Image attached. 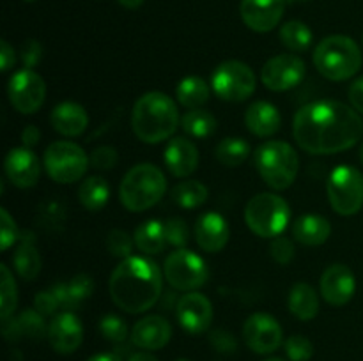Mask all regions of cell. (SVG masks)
<instances>
[{"mask_svg": "<svg viewBox=\"0 0 363 361\" xmlns=\"http://www.w3.org/2000/svg\"><path fill=\"white\" fill-rule=\"evenodd\" d=\"M172 200L183 209H197L208 200V188L199 180H183L172 188Z\"/></svg>", "mask_w": 363, "mask_h": 361, "instance_id": "34", "label": "cell"}, {"mask_svg": "<svg viewBox=\"0 0 363 361\" xmlns=\"http://www.w3.org/2000/svg\"><path fill=\"white\" fill-rule=\"evenodd\" d=\"M110 197V188L103 177L92 176L89 179H85L80 184V190H78V198H80V204L84 205L87 211L96 212L101 211L106 205Z\"/></svg>", "mask_w": 363, "mask_h": 361, "instance_id": "31", "label": "cell"}, {"mask_svg": "<svg viewBox=\"0 0 363 361\" xmlns=\"http://www.w3.org/2000/svg\"><path fill=\"white\" fill-rule=\"evenodd\" d=\"M20 239L16 222L6 207L0 209V250L6 251Z\"/></svg>", "mask_w": 363, "mask_h": 361, "instance_id": "41", "label": "cell"}, {"mask_svg": "<svg viewBox=\"0 0 363 361\" xmlns=\"http://www.w3.org/2000/svg\"><path fill=\"white\" fill-rule=\"evenodd\" d=\"M87 361H121V357L113 353H101V354H94V356L89 357Z\"/></svg>", "mask_w": 363, "mask_h": 361, "instance_id": "52", "label": "cell"}, {"mask_svg": "<svg viewBox=\"0 0 363 361\" xmlns=\"http://www.w3.org/2000/svg\"><path fill=\"white\" fill-rule=\"evenodd\" d=\"M286 11V0H241L240 14L250 30H273L280 23Z\"/></svg>", "mask_w": 363, "mask_h": 361, "instance_id": "16", "label": "cell"}, {"mask_svg": "<svg viewBox=\"0 0 363 361\" xmlns=\"http://www.w3.org/2000/svg\"><path fill=\"white\" fill-rule=\"evenodd\" d=\"M45 170L55 183L71 184L80 180L89 168V158L74 142L57 140L45 151Z\"/></svg>", "mask_w": 363, "mask_h": 361, "instance_id": "8", "label": "cell"}, {"mask_svg": "<svg viewBox=\"0 0 363 361\" xmlns=\"http://www.w3.org/2000/svg\"><path fill=\"white\" fill-rule=\"evenodd\" d=\"M181 126H183L184 133H186L188 137L208 138L215 133L216 119L211 112H208V110L197 108L184 113V117L181 119Z\"/></svg>", "mask_w": 363, "mask_h": 361, "instance_id": "35", "label": "cell"}, {"mask_svg": "<svg viewBox=\"0 0 363 361\" xmlns=\"http://www.w3.org/2000/svg\"><path fill=\"white\" fill-rule=\"evenodd\" d=\"M177 101L190 110L201 108L211 96V85L201 76H186L179 81L176 88Z\"/></svg>", "mask_w": 363, "mask_h": 361, "instance_id": "30", "label": "cell"}, {"mask_svg": "<svg viewBox=\"0 0 363 361\" xmlns=\"http://www.w3.org/2000/svg\"><path fill=\"white\" fill-rule=\"evenodd\" d=\"M347 94H350L351 106L363 115V76L354 80L353 84L350 85V92H347Z\"/></svg>", "mask_w": 363, "mask_h": 361, "instance_id": "48", "label": "cell"}, {"mask_svg": "<svg viewBox=\"0 0 363 361\" xmlns=\"http://www.w3.org/2000/svg\"><path fill=\"white\" fill-rule=\"evenodd\" d=\"M179 126V112L172 99L158 91L140 96L131 110V127L138 140L160 144L172 137Z\"/></svg>", "mask_w": 363, "mask_h": 361, "instance_id": "3", "label": "cell"}, {"mask_svg": "<svg viewBox=\"0 0 363 361\" xmlns=\"http://www.w3.org/2000/svg\"><path fill=\"white\" fill-rule=\"evenodd\" d=\"M13 264L20 278L25 282H32L39 276L41 273V255H39L38 246H35V236L34 232H25L21 237L20 244H18L16 251L13 255Z\"/></svg>", "mask_w": 363, "mask_h": 361, "instance_id": "26", "label": "cell"}, {"mask_svg": "<svg viewBox=\"0 0 363 361\" xmlns=\"http://www.w3.org/2000/svg\"><path fill=\"white\" fill-rule=\"evenodd\" d=\"M305 62L293 53H280L272 57L262 66L261 80L273 92L289 91L305 78Z\"/></svg>", "mask_w": 363, "mask_h": 361, "instance_id": "13", "label": "cell"}, {"mask_svg": "<svg viewBox=\"0 0 363 361\" xmlns=\"http://www.w3.org/2000/svg\"><path fill=\"white\" fill-rule=\"evenodd\" d=\"M266 361H286V360H284V357H269V360Z\"/></svg>", "mask_w": 363, "mask_h": 361, "instance_id": "55", "label": "cell"}, {"mask_svg": "<svg viewBox=\"0 0 363 361\" xmlns=\"http://www.w3.org/2000/svg\"><path fill=\"white\" fill-rule=\"evenodd\" d=\"M117 163V151L108 145H103L92 151L91 165L98 170H110Z\"/></svg>", "mask_w": 363, "mask_h": 361, "instance_id": "46", "label": "cell"}, {"mask_svg": "<svg viewBox=\"0 0 363 361\" xmlns=\"http://www.w3.org/2000/svg\"><path fill=\"white\" fill-rule=\"evenodd\" d=\"M7 96L11 105L23 115L35 113L45 103V80L32 69H20L9 78Z\"/></svg>", "mask_w": 363, "mask_h": 361, "instance_id": "12", "label": "cell"}, {"mask_svg": "<svg viewBox=\"0 0 363 361\" xmlns=\"http://www.w3.org/2000/svg\"><path fill=\"white\" fill-rule=\"evenodd\" d=\"M357 290L354 273L344 264H333L321 275V296L332 306L350 303Z\"/></svg>", "mask_w": 363, "mask_h": 361, "instance_id": "17", "label": "cell"}, {"mask_svg": "<svg viewBox=\"0 0 363 361\" xmlns=\"http://www.w3.org/2000/svg\"><path fill=\"white\" fill-rule=\"evenodd\" d=\"M48 340L59 354H71L82 345L84 326L73 311H62L52 319L48 326Z\"/></svg>", "mask_w": 363, "mask_h": 361, "instance_id": "18", "label": "cell"}, {"mask_svg": "<svg viewBox=\"0 0 363 361\" xmlns=\"http://www.w3.org/2000/svg\"><path fill=\"white\" fill-rule=\"evenodd\" d=\"M128 361H158V357L152 356L151 353H145V350H137V353H131Z\"/></svg>", "mask_w": 363, "mask_h": 361, "instance_id": "51", "label": "cell"}, {"mask_svg": "<svg viewBox=\"0 0 363 361\" xmlns=\"http://www.w3.org/2000/svg\"><path fill=\"white\" fill-rule=\"evenodd\" d=\"M167 191V179L158 166L140 163L128 170L119 186V197L131 212H142L158 204Z\"/></svg>", "mask_w": 363, "mask_h": 361, "instance_id": "5", "label": "cell"}, {"mask_svg": "<svg viewBox=\"0 0 363 361\" xmlns=\"http://www.w3.org/2000/svg\"><path fill=\"white\" fill-rule=\"evenodd\" d=\"M172 338V326L162 315H147L131 329V342L142 350L163 349Z\"/></svg>", "mask_w": 363, "mask_h": 361, "instance_id": "20", "label": "cell"}, {"mask_svg": "<svg viewBox=\"0 0 363 361\" xmlns=\"http://www.w3.org/2000/svg\"><path fill=\"white\" fill-rule=\"evenodd\" d=\"M195 239L208 253H218L229 243V223L218 212H204L195 223Z\"/></svg>", "mask_w": 363, "mask_h": 361, "instance_id": "21", "label": "cell"}, {"mask_svg": "<svg viewBox=\"0 0 363 361\" xmlns=\"http://www.w3.org/2000/svg\"><path fill=\"white\" fill-rule=\"evenodd\" d=\"M106 250L110 251L112 257L117 258H128L131 257V250H133V241L128 236V232L121 229H113L108 232L106 237Z\"/></svg>", "mask_w": 363, "mask_h": 361, "instance_id": "38", "label": "cell"}, {"mask_svg": "<svg viewBox=\"0 0 363 361\" xmlns=\"http://www.w3.org/2000/svg\"><path fill=\"white\" fill-rule=\"evenodd\" d=\"M0 275H2V280H0V319L6 321L14 314L18 303V289L6 264H0Z\"/></svg>", "mask_w": 363, "mask_h": 361, "instance_id": "36", "label": "cell"}, {"mask_svg": "<svg viewBox=\"0 0 363 361\" xmlns=\"http://www.w3.org/2000/svg\"><path fill=\"white\" fill-rule=\"evenodd\" d=\"M332 234V225L319 214H303L293 223V236L305 246H319L326 243Z\"/></svg>", "mask_w": 363, "mask_h": 361, "instance_id": "27", "label": "cell"}, {"mask_svg": "<svg viewBox=\"0 0 363 361\" xmlns=\"http://www.w3.org/2000/svg\"><path fill=\"white\" fill-rule=\"evenodd\" d=\"M34 308L43 315H53L60 308V301L57 297L55 290H41L34 297Z\"/></svg>", "mask_w": 363, "mask_h": 361, "instance_id": "44", "label": "cell"}, {"mask_svg": "<svg viewBox=\"0 0 363 361\" xmlns=\"http://www.w3.org/2000/svg\"><path fill=\"white\" fill-rule=\"evenodd\" d=\"M209 343L222 354H233L238 347V342L233 336V333L225 331V329H213L209 333Z\"/></svg>", "mask_w": 363, "mask_h": 361, "instance_id": "45", "label": "cell"}, {"mask_svg": "<svg viewBox=\"0 0 363 361\" xmlns=\"http://www.w3.org/2000/svg\"><path fill=\"white\" fill-rule=\"evenodd\" d=\"M0 60H2V71H9L11 67L16 62V55H14V50L11 48L9 42L6 39L0 41Z\"/></svg>", "mask_w": 363, "mask_h": 361, "instance_id": "49", "label": "cell"}, {"mask_svg": "<svg viewBox=\"0 0 363 361\" xmlns=\"http://www.w3.org/2000/svg\"><path fill=\"white\" fill-rule=\"evenodd\" d=\"M211 88L223 101H245L255 91V74L248 64L225 60L213 71Z\"/></svg>", "mask_w": 363, "mask_h": 361, "instance_id": "10", "label": "cell"}, {"mask_svg": "<svg viewBox=\"0 0 363 361\" xmlns=\"http://www.w3.org/2000/svg\"><path fill=\"white\" fill-rule=\"evenodd\" d=\"M243 340L254 353H275L284 342L282 326L273 315L259 311L245 321Z\"/></svg>", "mask_w": 363, "mask_h": 361, "instance_id": "14", "label": "cell"}, {"mask_svg": "<svg viewBox=\"0 0 363 361\" xmlns=\"http://www.w3.org/2000/svg\"><path fill=\"white\" fill-rule=\"evenodd\" d=\"M162 271L145 257H128L113 269L108 290L113 303L126 314H142L162 296Z\"/></svg>", "mask_w": 363, "mask_h": 361, "instance_id": "2", "label": "cell"}, {"mask_svg": "<svg viewBox=\"0 0 363 361\" xmlns=\"http://www.w3.org/2000/svg\"><path fill=\"white\" fill-rule=\"evenodd\" d=\"M60 301V308L66 311H74L92 296L94 292V280L89 275H77L69 282H60L52 287Z\"/></svg>", "mask_w": 363, "mask_h": 361, "instance_id": "25", "label": "cell"}, {"mask_svg": "<svg viewBox=\"0 0 363 361\" xmlns=\"http://www.w3.org/2000/svg\"><path fill=\"white\" fill-rule=\"evenodd\" d=\"M291 219L289 204L280 195L259 193L248 200L245 207V222L259 237H277L284 234Z\"/></svg>", "mask_w": 363, "mask_h": 361, "instance_id": "7", "label": "cell"}, {"mask_svg": "<svg viewBox=\"0 0 363 361\" xmlns=\"http://www.w3.org/2000/svg\"><path fill=\"white\" fill-rule=\"evenodd\" d=\"M165 236L169 244H174L177 248L186 246L188 241H190V229H188L184 219L169 218L165 222Z\"/></svg>", "mask_w": 363, "mask_h": 361, "instance_id": "42", "label": "cell"}, {"mask_svg": "<svg viewBox=\"0 0 363 361\" xmlns=\"http://www.w3.org/2000/svg\"><path fill=\"white\" fill-rule=\"evenodd\" d=\"M289 310L300 321H312L319 311V297L308 283H296L289 292Z\"/></svg>", "mask_w": 363, "mask_h": 361, "instance_id": "28", "label": "cell"}, {"mask_svg": "<svg viewBox=\"0 0 363 361\" xmlns=\"http://www.w3.org/2000/svg\"><path fill=\"white\" fill-rule=\"evenodd\" d=\"M18 326H20L21 336H27L32 340H41L43 336L48 335V328L45 324V315L39 314L38 310H25L21 311L20 317H16Z\"/></svg>", "mask_w": 363, "mask_h": 361, "instance_id": "37", "label": "cell"}, {"mask_svg": "<svg viewBox=\"0 0 363 361\" xmlns=\"http://www.w3.org/2000/svg\"><path fill=\"white\" fill-rule=\"evenodd\" d=\"M245 124L248 131L259 138L273 137L282 126V115L275 105L268 101H255L245 113Z\"/></svg>", "mask_w": 363, "mask_h": 361, "instance_id": "23", "label": "cell"}, {"mask_svg": "<svg viewBox=\"0 0 363 361\" xmlns=\"http://www.w3.org/2000/svg\"><path fill=\"white\" fill-rule=\"evenodd\" d=\"M165 165L174 177H188L197 170L199 151L184 137L172 138L165 147Z\"/></svg>", "mask_w": 363, "mask_h": 361, "instance_id": "22", "label": "cell"}, {"mask_svg": "<svg viewBox=\"0 0 363 361\" xmlns=\"http://www.w3.org/2000/svg\"><path fill=\"white\" fill-rule=\"evenodd\" d=\"M39 138H41V131H39L38 126L34 124H28V126L23 127L21 131V142H23L25 147H34V145L39 144Z\"/></svg>", "mask_w": 363, "mask_h": 361, "instance_id": "50", "label": "cell"}, {"mask_svg": "<svg viewBox=\"0 0 363 361\" xmlns=\"http://www.w3.org/2000/svg\"><path fill=\"white\" fill-rule=\"evenodd\" d=\"M284 347H286V354L291 361H308L314 354V345L303 335L289 336Z\"/></svg>", "mask_w": 363, "mask_h": 361, "instance_id": "40", "label": "cell"}, {"mask_svg": "<svg viewBox=\"0 0 363 361\" xmlns=\"http://www.w3.org/2000/svg\"><path fill=\"white\" fill-rule=\"evenodd\" d=\"M314 66L326 80H350L362 67L360 46L350 35H328L315 46Z\"/></svg>", "mask_w": 363, "mask_h": 361, "instance_id": "4", "label": "cell"}, {"mask_svg": "<svg viewBox=\"0 0 363 361\" xmlns=\"http://www.w3.org/2000/svg\"><path fill=\"white\" fill-rule=\"evenodd\" d=\"M177 361H190V360H177Z\"/></svg>", "mask_w": 363, "mask_h": 361, "instance_id": "58", "label": "cell"}, {"mask_svg": "<svg viewBox=\"0 0 363 361\" xmlns=\"http://www.w3.org/2000/svg\"><path fill=\"white\" fill-rule=\"evenodd\" d=\"M117 2L123 7H126V9H138L145 0H117Z\"/></svg>", "mask_w": 363, "mask_h": 361, "instance_id": "53", "label": "cell"}, {"mask_svg": "<svg viewBox=\"0 0 363 361\" xmlns=\"http://www.w3.org/2000/svg\"><path fill=\"white\" fill-rule=\"evenodd\" d=\"M25 2H35V0H25Z\"/></svg>", "mask_w": 363, "mask_h": 361, "instance_id": "57", "label": "cell"}, {"mask_svg": "<svg viewBox=\"0 0 363 361\" xmlns=\"http://www.w3.org/2000/svg\"><path fill=\"white\" fill-rule=\"evenodd\" d=\"M215 156L223 166H227V168H236L241 163L247 161V158L250 156V145H248V142H245L243 138H223V140L216 145Z\"/></svg>", "mask_w": 363, "mask_h": 361, "instance_id": "33", "label": "cell"}, {"mask_svg": "<svg viewBox=\"0 0 363 361\" xmlns=\"http://www.w3.org/2000/svg\"><path fill=\"white\" fill-rule=\"evenodd\" d=\"M312 39H314V34L303 21H287L280 28V42L294 53L307 52L312 45Z\"/></svg>", "mask_w": 363, "mask_h": 361, "instance_id": "32", "label": "cell"}, {"mask_svg": "<svg viewBox=\"0 0 363 361\" xmlns=\"http://www.w3.org/2000/svg\"><path fill=\"white\" fill-rule=\"evenodd\" d=\"M255 168L273 190H287L296 180L300 158L287 142L269 140L255 151Z\"/></svg>", "mask_w": 363, "mask_h": 361, "instance_id": "6", "label": "cell"}, {"mask_svg": "<svg viewBox=\"0 0 363 361\" xmlns=\"http://www.w3.org/2000/svg\"><path fill=\"white\" fill-rule=\"evenodd\" d=\"M4 170L11 183L16 188L27 190L38 184L41 177V163L28 147H18L9 151L4 163Z\"/></svg>", "mask_w": 363, "mask_h": 361, "instance_id": "19", "label": "cell"}, {"mask_svg": "<svg viewBox=\"0 0 363 361\" xmlns=\"http://www.w3.org/2000/svg\"><path fill=\"white\" fill-rule=\"evenodd\" d=\"M177 321L181 328L190 335H201L209 329L213 322V304L204 294L188 292L177 301Z\"/></svg>", "mask_w": 363, "mask_h": 361, "instance_id": "15", "label": "cell"}, {"mask_svg": "<svg viewBox=\"0 0 363 361\" xmlns=\"http://www.w3.org/2000/svg\"><path fill=\"white\" fill-rule=\"evenodd\" d=\"M363 134L360 113L340 101H315L301 106L293 120L296 144L311 154H337L353 147Z\"/></svg>", "mask_w": 363, "mask_h": 361, "instance_id": "1", "label": "cell"}, {"mask_svg": "<svg viewBox=\"0 0 363 361\" xmlns=\"http://www.w3.org/2000/svg\"><path fill=\"white\" fill-rule=\"evenodd\" d=\"M163 275L169 285L176 290L194 292L195 289H201L204 285L209 271L206 262L197 253L179 248L165 258Z\"/></svg>", "mask_w": 363, "mask_h": 361, "instance_id": "11", "label": "cell"}, {"mask_svg": "<svg viewBox=\"0 0 363 361\" xmlns=\"http://www.w3.org/2000/svg\"><path fill=\"white\" fill-rule=\"evenodd\" d=\"M287 4H303V2H308V0H286Z\"/></svg>", "mask_w": 363, "mask_h": 361, "instance_id": "54", "label": "cell"}, {"mask_svg": "<svg viewBox=\"0 0 363 361\" xmlns=\"http://www.w3.org/2000/svg\"><path fill=\"white\" fill-rule=\"evenodd\" d=\"M133 241L135 246L144 253H160L169 244L165 236V223L158 219H147L140 227H137Z\"/></svg>", "mask_w": 363, "mask_h": 361, "instance_id": "29", "label": "cell"}, {"mask_svg": "<svg viewBox=\"0 0 363 361\" xmlns=\"http://www.w3.org/2000/svg\"><path fill=\"white\" fill-rule=\"evenodd\" d=\"M99 331L106 340L113 343H123L128 338V326L124 319L117 315H105L99 321Z\"/></svg>", "mask_w": 363, "mask_h": 361, "instance_id": "39", "label": "cell"}, {"mask_svg": "<svg viewBox=\"0 0 363 361\" xmlns=\"http://www.w3.org/2000/svg\"><path fill=\"white\" fill-rule=\"evenodd\" d=\"M330 205L340 216H353L363 207V176L351 165H340L326 184Z\"/></svg>", "mask_w": 363, "mask_h": 361, "instance_id": "9", "label": "cell"}, {"mask_svg": "<svg viewBox=\"0 0 363 361\" xmlns=\"http://www.w3.org/2000/svg\"><path fill=\"white\" fill-rule=\"evenodd\" d=\"M269 255L273 260L280 265H287L294 258V244L289 237L286 236H277L273 237L269 243Z\"/></svg>", "mask_w": 363, "mask_h": 361, "instance_id": "43", "label": "cell"}, {"mask_svg": "<svg viewBox=\"0 0 363 361\" xmlns=\"http://www.w3.org/2000/svg\"><path fill=\"white\" fill-rule=\"evenodd\" d=\"M43 59V46L41 42L35 39H28L21 46V62H23L25 69H32L38 66Z\"/></svg>", "mask_w": 363, "mask_h": 361, "instance_id": "47", "label": "cell"}, {"mask_svg": "<svg viewBox=\"0 0 363 361\" xmlns=\"http://www.w3.org/2000/svg\"><path fill=\"white\" fill-rule=\"evenodd\" d=\"M53 130L62 137H80L89 124L87 112L84 106L73 101H64L53 108L50 115Z\"/></svg>", "mask_w": 363, "mask_h": 361, "instance_id": "24", "label": "cell"}, {"mask_svg": "<svg viewBox=\"0 0 363 361\" xmlns=\"http://www.w3.org/2000/svg\"><path fill=\"white\" fill-rule=\"evenodd\" d=\"M360 161L363 163V144H362V147H360Z\"/></svg>", "mask_w": 363, "mask_h": 361, "instance_id": "56", "label": "cell"}]
</instances>
